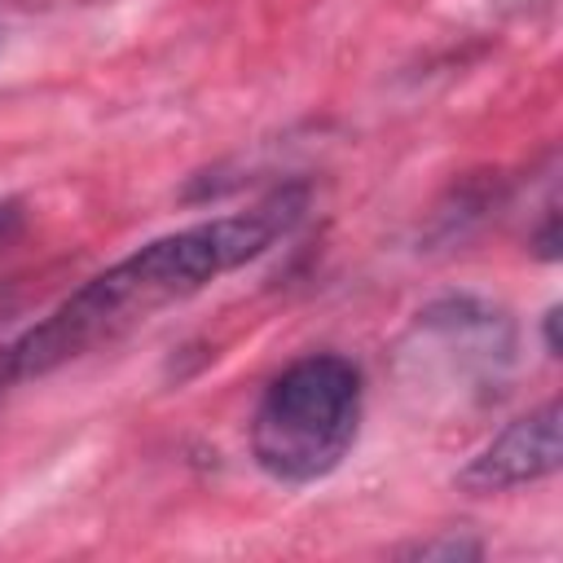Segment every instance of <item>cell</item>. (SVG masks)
Returning a JSON list of instances; mask_svg holds the SVG:
<instances>
[{
  "mask_svg": "<svg viewBox=\"0 0 563 563\" xmlns=\"http://www.w3.org/2000/svg\"><path fill=\"white\" fill-rule=\"evenodd\" d=\"M299 211H303V194L282 189L246 211L216 216L136 246L132 255L84 282L75 295H66L44 321L22 330L9 347H0V387L44 378L79 361L84 352L128 334L154 312L198 295L216 277L264 255L282 233H290Z\"/></svg>",
  "mask_w": 563,
  "mask_h": 563,
  "instance_id": "1",
  "label": "cell"
},
{
  "mask_svg": "<svg viewBox=\"0 0 563 563\" xmlns=\"http://www.w3.org/2000/svg\"><path fill=\"white\" fill-rule=\"evenodd\" d=\"M361 427V374L343 356H303L282 369L255 418H251V453L260 471L282 484H312L330 475Z\"/></svg>",
  "mask_w": 563,
  "mask_h": 563,
  "instance_id": "2",
  "label": "cell"
},
{
  "mask_svg": "<svg viewBox=\"0 0 563 563\" xmlns=\"http://www.w3.org/2000/svg\"><path fill=\"white\" fill-rule=\"evenodd\" d=\"M563 462V409L559 400H545L541 409L515 418L506 431H497L457 475L471 493H501L532 479L554 475Z\"/></svg>",
  "mask_w": 563,
  "mask_h": 563,
  "instance_id": "3",
  "label": "cell"
},
{
  "mask_svg": "<svg viewBox=\"0 0 563 563\" xmlns=\"http://www.w3.org/2000/svg\"><path fill=\"white\" fill-rule=\"evenodd\" d=\"M400 554H409V559H449V563H457V559H475L479 545H475V541H462V537H440V541H418V545H409V550H400Z\"/></svg>",
  "mask_w": 563,
  "mask_h": 563,
  "instance_id": "4",
  "label": "cell"
},
{
  "mask_svg": "<svg viewBox=\"0 0 563 563\" xmlns=\"http://www.w3.org/2000/svg\"><path fill=\"white\" fill-rule=\"evenodd\" d=\"M18 233H22V207L9 202V198H0V251H4Z\"/></svg>",
  "mask_w": 563,
  "mask_h": 563,
  "instance_id": "5",
  "label": "cell"
},
{
  "mask_svg": "<svg viewBox=\"0 0 563 563\" xmlns=\"http://www.w3.org/2000/svg\"><path fill=\"white\" fill-rule=\"evenodd\" d=\"M545 347L559 356V308H550V312H545Z\"/></svg>",
  "mask_w": 563,
  "mask_h": 563,
  "instance_id": "6",
  "label": "cell"
}]
</instances>
